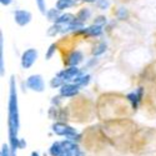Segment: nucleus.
<instances>
[{"label": "nucleus", "mask_w": 156, "mask_h": 156, "mask_svg": "<svg viewBox=\"0 0 156 156\" xmlns=\"http://www.w3.org/2000/svg\"><path fill=\"white\" fill-rule=\"evenodd\" d=\"M0 3H2V5H4V6H8L12 3V0H0Z\"/></svg>", "instance_id": "23"}, {"label": "nucleus", "mask_w": 156, "mask_h": 156, "mask_svg": "<svg viewBox=\"0 0 156 156\" xmlns=\"http://www.w3.org/2000/svg\"><path fill=\"white\" fill-rule=\"evenodd\" d=\"M77 4V0H58L56 2V9L58 10H65V9H69L73 8Z\"/></svg>", "instance_id": "11"}, {"label": "nucleus", "mask_w": 156, "mask_h": 156, "mask_svg": "<svg viewBox=\"0 0 156 156\" xmlns=\"http://www.w3.org/2000/svg\"><path fill=\"white\" fill-rule=\"evenodd\" d=\"M108 50V45H106V43L105 41H100V43H98L95 46H94V49H93V55L94 56H100V55H102L105 51Z\"/></svg>", "instance_id": "13"}, {"label": "nucleus", "mask_w": 156, "mask_h": 156, "mask_svg": "<svg viewBox=\"0 0 156 156\" xmlns=\"http://www.w3.org/2000/svg\"><path fill=\"white\" fill-rule=\"evenodd\" d=\"M37 56H39V53L37 50L34 49V48H30V49H27L24 51V53L21 54V68L23 69H30L33 65L35 64V61L37 60Z\"/></svg>", "instance_id": "2"}, {"label": "nucleus", "mask_w": 156, "mask_h": 156, "mask_svg": "<svg viewBox=\"0 0 156 156\" xmlns=\"http://www.w3.org/2000/svg\"><path fill=\"white\" fill-rule=\"evenodd\" d=\"M90 80H91V76H90L89 74H85V75H80L79 77H77V79L74 81V84L79 85V86H86L90 83Z\"/></svg>", "instance_id": "15"}, {"label": "nucleus", "mask_w": 156, "mask_h": 156, "mask_svg": "<svg viewBox=\"0 0 156 156\" xmlns=\"http://www.w3.org/2000/svg\"><path fill=\"white\" fill-rule=\"evenodd\" d=\"M94 24L102 27L104 24H106V18H105V16H102V15H100V16H98V18L94 20Z\"/></svg>", "instance_id": "22"}, {"label": "nucleus", "mask_w": 156, "mask_h": 156, "mask_svg": "<svg viewBox=\"0 0 156 156\" xmlns=\"http://www.w3.org/2000/svg\"><path fill=\"white\" fill-rule=\"evenodd\" d=\"M19 114H18V94H16V84L15 77L11 76L10 79V94H9V127L11 136L16 134L19 125Z\"/></svg>", "instance_id": "1"}, {"label": "nucleus", "mask_w": 156, "mask_h": 156, "mask_svg": "<svg viewBox=\"0 0 156 156\" xmlns=\"http://www.w3.org/2000/svg\"><path fill=\"white\" fill-rule=\"evenodd\" d=\"M116 16H118L119 19H121V20H124L127 16V10L125 8H119V10L116 11Z\"/></svg>", "instance_id": "21"}, {"label": "nucleus", "mask_w": 156, "mask_h": 156, "mask_svg": "<svg viewBox=\"0 0 156 156\" xmlns=\"http://www.w3.org/2000/svg\"><path fill=\"white\" fill-rule=\"evenodd\" d=\"M96 6L100 10H108L110 6V0H98L96 2Z\"/></svg>", "instance_id": "19"}, {"label": "nucleus", "mask_w": 156, "mask_h": 156, "mask_svg": "<svg viewBox=\"0 0 156 156\" xmlns=\"http://www.w3.org/2000/svg\"><path fill=\"white\" fill-rule=\"evenodd\" d=\"M0 74H5V65H4V37L0 34Z\"/></svg>", "instance_id": "12"}, {"label": "nucleus", "mask_w": 156, "mask_h": 156, "mask_svg": "<svg viewBox=\"0 0 156 156\" xmlns=\"http://www.w3.org/2000/svg\"><path fill=\"white\" fill-rule=\"evenodd\" d=\"M60 33H61V25H58V24H53L48 29V35L49 36H56Z\"/></svg>", "instance_id": "16"}, {"label": "nucleus", "mask_w": 156, "mask_h": 156, "mask_svg": "<svg viewBox=\"0 0 156 156\" xmlns=\"http://www.w3.org/2000/svg\"><path fill=\"white\" fill-rule=\"evenodd\" d=\"M80 75H81L80 69L77 66H69L68 69H64V70L59 71V74H58V76L61 77L64 83L65 81H75Z\"/></svg>", "instance_id": "4"}, {"label": "nucleus", "mask_w": 156, "mask_h": 156, "mask_svg": "<svg viewBox=\"0 0 156 156\" xmlns=\"http://www.w3.org/2000/svg\"><path fill=\"white\" fill-rule=\"evenodd\" d=\"M84 59V55L80 50H73L71 53L68 54L66 56V60H65V62H66V65H69V66H77Z\"/></svg>", "instance_id": "6"}, {"label": "nucleus", "mask_w": 156, "mask_h": 156, "mask_svg": "<svg viewBox=\"0 0 156 156\" xmlns=\"http://www.w3.org/2000/svg\"><path fill=\"white\" fill-rule=\"evenodd\" d=\"M50 85H51V86H53V87H59V86L61 87V86L64 85V80L61 79V77H59V76L56 75V76L54 77V79H53V80H51Z\"/></svg>", "instance_id": "20"}, {"label": "nucleus", "mask_w": 156, "mask_h": 156, "mask_svg": "<svg viewBox=\"0 0 156 156\" xmlns=\"http://www.w3.org/2000/svg\"><path fill=\"white\" fill-rule=\"evenodd\" d=\"M35 3H36V6H37L39 10H40L41 14L46 15L48 9H46V3H45V0H35Z\"/></svg>", "instance_id": "18"}, {"label": "nucleus", "mask_w": 156, "mask_h": 156, "mask_svg": "<svg viewBox=\"0 0 156 156\" xmlns=\"http://www.w3.org/2000/svg\"><path fill=\"white\" fill-rule=\"evenodd\" d=\"M84 3H89V4H93V3H96L98 0H83Z\"/></svg>", "instance_id": "24"}, {"label": "nucleus", "mask_w": 156, "mask_h": 156, "mask_svg": "<svg viewBox=\"0 0 156 156\" xmlns=\"http://www.w3.org/2000/svg\"><path fill=\"white\" fill-rule=\"evenodd\" d=\"M91 14H93V11L90 8H81L79 10V12L76 14V19H77V21L84 24L86 20H89L90 18H91Z\"/></svg>", "instance_id": "10"}, {"label": "nucleus", "mask_w": 156, "mask_h": 156, "mask_svg": "<svg viewBox=\"0 0 156 156\" xmlns=\"http://www.w3.org/2000/svg\"><path fill=\"white\" fill-rule=\"evenodd\" d=\"M27 85H28L29 89L34 90V91H36V93H41V91H44V89H45L44 79H43V76L39 75V74L30 75L27 79Z\"/></svg>", "instance_id": "3"}, {"label": "nucleus", "mask_w": 156, "mask_h": 156, "mask_svg": "<svg viewBox=\"0 0 156 156\" xmlns=\"http://www.w3.org/2000/svg\"><path fill=\"white\" fill-rule=\"evenodd\" d=\"M56 49H58V45H56V44H51V45L48 48V50H46V54H45L46 60H50L51 58H53V56L55 55V53H56Z\"/></svg>", "instance_id": "17"}, {"label": "nucleus", "mask_w": 156, "mask_h": 156, "mask_svg": "<svg viewBox=\"0 0 156 156\" xmlns=\"http://www.w3.org/2000/svg\"><path fill=\"white\" fill-rule=\"evenodd\" d=\"M75 21H76V15L71 14V12H65V14L60 15V18L56 20L55 24L62 25V27H66V25H70V24H73Z\"/></svg>", "instance_id": "8"}, {"label": "nucleus", "mask_w": 156, "mask_h": 156, "mask_svg": "<svg viewBox=\"0 0 156 156\" xmlns=\"http://www.w3.org/2000/svg\"><path fill=\"white\" fill-rule=\"evenodd\" d=\"M79 89H80L79 85L66 83V84H64L60 87V95L65 96V98H73V96H75L77 93H79Z\"/></svg>", "instance_id": "7"}, {"label": "nucleus", "mask_w": 156, "mask_h": 156, "mask_svg": "<svg viewBox=\"0 0 156 156\" xmlns=\"http://www.w3.org/2000/svg\"><path fill=\"white\" fill-rule=\"evenodd\" d=\"M80 33H84L89 36H100L102 34V27L100 25H96V24H93L91 27H87L83 30H80Z\"/></svg>", "instance_id": "9"}, {"label": "nucleus", "mask_w": 156, "mask_h": 156, "mask_svg": "<svg viewBox=\"0 0 156 156\" xmlns=\"http://www.w3.org/2000/svg\"><path fill=\"white\" fill-rule=\"evenodd\" d=\"M31 19H33V15L28 10L19 9L14 12V20L19 27H25V25H28L31 21Z\"/></svg>", "instance_id": "5"}, {"label": "nucleus", "mask_w": 156, "mask_h": 156, "mask_svg": "<svg viewBox=\"0 0 156 156\" xmlns=\"http://www.w3.org/2000/svg\"><path fill=\"white\" fill-rule=\"evenodd\" d=\"M60 10H58L56 8H54V9H49L48 10V12H46V18H48V20L49 21H53L54 24L56 23V20L60 18Z\"/></svg>", "instance_id": "14"}]
</instances>
